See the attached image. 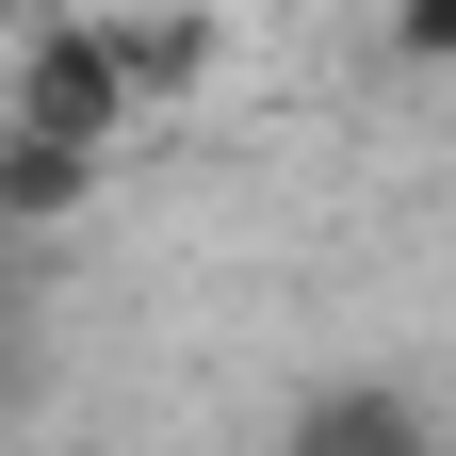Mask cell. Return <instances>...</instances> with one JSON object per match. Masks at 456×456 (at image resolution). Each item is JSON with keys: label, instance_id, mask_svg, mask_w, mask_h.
Segmentation results:
<instances>
[{"label": "cell", "instance_id": "cell-1", "mask_svg": "<svg viewBox=\"0 0 456 456\" xmlns=\"http://www.w3.org/2000/svg\"><path fill=\"white\" fill-rule=\"evenodd\" d=\"M0 131L114 163V131H131V82H114V17H33V33H17V114H0Z\"/></svg>", "mask_w": 456, "mask_h": 456}, {"label": "cell", "instance_id": "cell-2", "mask_svg": "<svg viewBox=\"0 0 456 456\" xmlns=\"http://www.w3.org/2000/svg\"><path fill=\"white\" fill-rule=\"evenodd\" d=\"M277 456H440V408H424L408 375H326Z\"/></svg>", "mask_w": 456, "mask_h": 456}, {"label": "cell", "instance_id": "cell-3", "mask_svg": "<svg viewBox=\"0 0 456 456\" xmlns=\"http://www.w3.org/2000/svg\"><path fill=\"white\" fill-rule=\"evenodd\" d=\"M82 212H98V163H82V147L0 131V228H82Z\"/></svg>", "mask_w": 456, "mask_h": 456}, {"label": "cell", "instance_id": "cell-4", "mask_svg": "<svg viewBox=\"0 0 456 456\" xmlns=\"http://www.w3.org/2000/svg\"><path fill=\"white\" fill-rule=\"evenodd\" d=\"M212 17H114V82H131V98H163V82H212Z\"/></svg>", "mask_w": 456, "mask_h": 456}, {"label": "cell", "instance_id": "cell-5", "mask_svg": "<svg viewBox=\"0 0 456 456\" xmlns=\"http://www.w3.org/2000/svg\"><path fill=\"white\" fill-rule=\"evenodd\" d=\"M0 391H17V294H0Z\"/></svg>", "mask_w": 456, "mask_h": 456}]
</instances>
